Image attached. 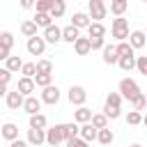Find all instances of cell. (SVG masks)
<instances>
[{"label":"cell","instance_id":"obj_47","mask_svg":"<svg viewBox=\"0 0 147 147\" xmlns=\"http://www.w3.org/2000/svg\"><path fill=\"white\" fill-rule=\"evenodd\" d=\"M18 2H21L23 9H34V2H37V0H18Z\"/></svg>","mask_w":147,"mask_h":147},{"label":"cell","instance_id":"obj_50","mask_svg":"<svg viewBox=\"0 0 147 147\" xmlns=\"http://www.w3.org/2000/svg\"><path fill=\"white\" fill-rule=\"evenodd\" d=\"M129 147H142V145H138V142H133V145H129Z\"/></svg>","mask_w":147,"mask_h":147},{"label":"cell","instance_id":"obj_53","mask_svg":"<svg viewBox=\"0 0 147 147\" xmlns=\"http://www.w3.org/2000/svg\"><path fill=\"white\" fill-rule=\"evenodd\" d=\"M126 2H129V0H126Z\"/></svg>","mask_w":147,"mask_h":147},{"label":"cell","instance_id":"obj_43","mask_svg":"<svg viewBox=\"0 0 147 147\" xmlns=\"http://www.w3.org/2000/svg\"><path fill=\"white\" fill-rule=\"evenodd\" d=\"M67 147H90V142H87V140H83L80 136H76V138L67 140Z\"/></svg>","mask_w":147,"mask_h":147},{"label":"cell","instance_id":"obj_33","mask_svg":"<svg viewBox=\"0 0 147 147\" xmlns=\"http://www.w3.org/2000/svg\"><path fill=\"white\" fill-rule=\"evenodd\" d=\"M90 122H92L96 129H103V126H108V117H106V113H94Z\"/></svg>","mask_w":147,"mask_h":147},{"label":"cell","instance_id":"obj_10","mask_svg":"<svg viewBox=\"0 0 147 147\" xmlns=\"http://www.w3.org/2000/svg\"><path fill=\"white\" fill-rule=\"evenodd\" d=\"M34 87H37L34 78H30V76H21V78H18V85H16V90H18L23 96H30V94L34 92Z\"/></svg>","mask_w":147,"mask_h":147},{"label":"cell","instance_id":"obj_22","mask_svg":"<svg viewBox=\"0 0 147 147\" xmlns=\"http://www.w3.org/2000/svg\"><path fill=\"white\" fill-rule=\"evenodd\" d=\"M78 133H80V126H78V122L62 124V136H64V142H67V140H71V138H76Z\"/></svg>","mask_w":147,"mask_h":147},{"label":"cell","instance_id":"obj_46","mask_svg":"<svg viewBox=\"0 0 147 147\" xmlns=\"http://www.w3.org/2000/svg\"><path fill=\"white\" fill-rule=\"evenodd\" d=\"M9 147H30V142H28V140L16 138V140H11V142H9Z\"/></svg>","mask_w":147,"mask_h":147},{"label":"cell","instance_id":"obj_11","mask_svg":"<svg viewBox=\"0 0 147 147\" xmlns=\"http://www.w3.org/2000/svg\"><path fill=\"white\" fill-rule=\"evenodd\" d=\"M5 101H7V108H9V110H18V108H23V101H25V96H23L18 90H14V92H7Z\"/></svg>","mask_w":147,"mask_h":147},{"label":"cell","instance_id":"obj_27","mask_svg":"<svg viewBox=\"0 0 147 147\" xmlns=\"http://www.w3.org/2000/svg\"><path fill=\"white\" fill-rule=\"evenodd\" d=\"M37 28H39V25L28 18V21L21 23V34H23V37H34V34H37Z\"/></svg>","mask_w":147,"mask_h":147},{"label":"cell","instance_id":"obj_44","mask_svg":"<svg viewBox=\"0 0 147 147\" xmlns=\"http://www.w3.org/2000/svg\"><path fill=\"white\" fill-rule=\"evenodd\" d=\"M90 44H92V51H101V48L106 46L103 37H90Z\"/></svg>","mask_w":147,"mask_h":147},{"label":"cell","instance_id":"obj_12","mask_svg":"<svg viewBox=\"0 0 147 147\" xmlns=\"http://www.w3.org/2000/svg\"><path fill=\"white\" fill-rule=\"evenodd\" d=\"M41 103H44L41 99H37V96L30 94V96H25V101H23V110H25L28 115H34V113L41 110Z\"/></svg>","mask_w":147,"mask_h":147},{"label":"cell","instance_id":"obj_34","mask_svg":"<svg viewBox=\"0 0 147 147\" xmlns=\"http://www.w3.org/2000/svg\"><path fill=\"white\" fill-rule=\"evenodd\" d=\"M103 113H106L108 119H117V117L122 115V108H119V106H108V103H106V106H103Z\"/></svg>","mask_w":147,"mask_h":147},{"label":"cell","instance_id":"obj_2","mask_svg":"<svg viewBox=\"0 0 147 147\" xmlns=\"http://www.w3.org/2000/svg\"><path fill=\"white\" fill-rule=\"evenodd\" d=\"M119 94H122V99H126L129 103L140 94V87H138V83L133 80V78H122L119 80Z\"/></svg>","mask_w":147,"mask_h":147},{"label":"cell","instance_id":"obj_1","mask_svg":"<svg viewBox=\"0 0 147 147\" xmlns=\"http://www.w3.org/2000/svg\"><path fill=\"white\" fill-rule=\"evenodd\" d=\"M110 34H113L117 41H129V34H131V30H129V21H126L124 16L113 18V23H110Z\"/></svg>","mask_w":147,"mask_h":147},{"label":"cell","instance_id":"obj_37","mask_svg":"<svg viewBox=\"0 0 147 147\" xmlns=\"http://www.w3.org/2000/svg\"><path fill=\"white\" fill-rule=\"evenodd\" d=\"M21 74H23V76H30V78H34V74H37V62H23V67H21Z\"/></svg>","mask_w":147,"mask_h":147},{"label":"cell","instance_id":"obj_4","mask_svg":"<svg viewBox=\"0 0 147 147\" xmlns=\"http://www.w3.org/2000/svg\"><path fill=\"white\" fill-rule=\"evenodd\" d=\"M67 99H69L71 106H85V101H87V92H85L83 85H71L69 92H67Z\"/></svg>","mask_w":147,"mask_h":147},{"label":"cell","instance_id":"obj_39","mask_svg":"<svg viewBox=\"0 0 147 147\" xmlns=\"http://www.w3.org/2000/svg\"><path fill=\"white\" fill-rule=\"evenodd\" d=\"M117 53H119V55H131V53H136V48H133L129 41H119V44H117Z\"/></svg>","mask_w":147,"mask_h":147},{"label":"cell","instance_id":"obj_8","mask_svg":"<svg viewBox=\"0 0 147 147\" xmlns=\"http://www.w3.org/2000/svg\"><path fill=\"white\" fill-rule=\"evenodd\" d=\"M32 147H39V145H44L46 142V129H28V138H25Z\"/></svg>","mask_w":147,"mask_h":147},{"label":"cell","instance_id":"obj_3","mask_svg":"<svg viewBox=\"0 0 147 147\" xmlns=\"http://www.w3.org/2000/svg\"><path fill=\"white\" fill-rule=\"evenodd\" d=\"M87 14H90L92 21H103L106 14H108V5H106V0H90V5H87Z\"/></svg>","mask_w":147,"mask_h":147},{"label":"cell","instance_id":"obj_19","mask_svg":"<svg viewBox=\"0 0 147 147\" xmlns=\"http://www.w3.org/2000/svg\"><path fill=\"white\" fill-rule=\"evenodd\" d=\"M129 44L138 51V48H142L145 44H147V39H145V32L142 30H131V34H129Z\"/></svg>","mask_w":147,"mask_h":147},{"label":"cell","instance_id":"obj_15","mask_svg":"<svg viewBox=\"0 0 147 147\" xmlns=\"http://www.w3.org/2000/svg\"><path fill=\"white\" fill-rule=\"evenodd\" d=\"M101 53H103V62H106V64H117V62H119L117 46H103Z\"/></svg>","mask_w":147,"mask_h":147},{"label":"cell","instance_id":"obj_23","mask_svg":"<svg viewBox=\"0 0 147 147\" xmlns=\"http://www.w3.org/2000/svg\"><path fill=\"white\" fill-rule=\"evenodd\" d=\"M129 9V2L126 0H110V14L113 16H124Z\"/></svg>","mask_w":147,"mask_h":147},{"label":"cell","instance_id":"obj_26","mask_svg":"<svg viewBox=\"0 0 147 147\" xmlns=\"http://www.w3.org/2000/svg\"><path fill=\"white\" fill-rule=\"evenodd\" d=\"M87 34H90V37H106L103 23H101V21H92V23L87 25Z\"/></svg>","mask_w":147,"mask_h":147},{"label":"cell","instance_id":"obj_5","mask_svg":"<svg viewBox=\"0 0 147 147\" xmlns=\"http://www.w3.org/2000/svg\"><path fill=\"white\" fill-rule=\"evenodd\" d=\"M25 48H28V53H30V55H44V51H46V39H44V37H39V34L28 37Z\"/></svg>","mask_w":147,"mask_h":147},{"label":"cell","instance_id":"obj_21","mask_svg":"<svg viewBox=\"0 0 147 147\" xmlns=\"http://www.w3.org/2000/svg\"><path fill=\"white\" fill-rule=\"evenodd\" d=\"M92 110L87 108V106H78V110L74 113V122H78V124H85V122H90L92 119Z\"/></svg>","mask_w":147,"mask_h":147},{"label":"cell","instance_id":"obj_42","mask_svg":"<svg viewBox=\"0 0 147 147\" xmlns=\"http://www.w3.org/2000/svg\"><path fill=\"white\" fill-rule=\"evenodd\" d=\"M53 2H55V0H37V2H34V9H37V11H51V9H53Z\"/></svg>","mask_w":147,"mask_h":147},{"label":"cell","instance_id":"obj_40","mask_svg":"<svg viewBox=\"0 0 147 147\" xmlns=\"http://www.w3.org/2000/svg\"><path fill=\"white\" fill-rule=\"evenodd\" d=\"M37 71H41V74H53V62H51V60H39V62H37Z\"/></svg>","mask_w":147,"mask_h":147},{"label":"cell","instance_id":"obj_17","mask_svg":"<svg viewBox=\"0 0 147 147\" xmlns=\"http://www.w3.org/2000/svg\"><path fill=\"white\" fill-rule=\"evenodd\" d=\"M90 23H92V18H90V14H85V11H76V14L71 16V25H76L78 30L87 28Z\"/></svg>","mask_w":147,"mask_h":147},{"label":"cell","instance_id":"obj_48","mask_svg":"<svg viewBox=\"0 0 147 147\" xmlns=\"http://www.w3.org/2000/svg\"><path fill=\"white\" fill-rule=\"evenodd\" d=\"M7 92H9L7 90V83H0V96H7Z\"/></svg>","mask_w":147,"mask_h":147},{"label":"cell","instance_id":"obj_45","mask_svg":"<svg viewBox=\"0 0 147 147\" xmlns=\"http://www.w3.org/2000/svg\"><path fill=\"white\" fill-rule=\"evenodd\" d=\"M9 80H11V71L7 67H0V83H7L9 85Z\"/></svg>","mask_w":147,"mask_h":147},{"label":"cell","instance_id":"obj_35","mask_svg":"<svg viewBox=\"0 0 147 147\" xmlns=\"http://www.w3.org/2000/svg\"><path fill=\"white\" fill-rule=\"evenodd\" d=\"M0 46L11 51V46H14V34H11V32H7V30H5V32H0Z\"/></svg>","mask_w":147,"mask_h":147},{"label":"cell","instance_id":"obj_14","mask_svg":"<svg viewBox=\"0 0 147 147\" xmlns=\"http://www.w3.org/2000/svg\"><path fill=\"white\" fill-rule=\"evenodd\" d=\"M74 51H76V55H87V53L92 51L90 37H78V39L74 41Z\"/></svg>","mask_w":147,"mask_h":147},{"label":"cell","instance_id":"obj_9","mask_svg":"<svg viewBox=\"0 0 147 147\" xmlns=\"http://www.w3.org/2000/svg\"><path fill=\"white\" fill-rule=\"evenodd\" d=\"M41 37L46 39V44H57V41H62V28H57V25L53 23V25L44 28V34H41Z\"/></svg>","mask_w":147,"mask_h":147},{"label":"cell","instance_id":"obj_7","mask_svg":"<svg viewBox=\"0 0 147 147\" xmlns=\"http://www.w3.org/2000/svg\"><path fill=\"white\" fill-rule=\"evenodd\" d=\"M46 142H48L51 147H57V145H62V142H64V136H62V124H55V126L46 129Z\"/></svg>","mask_w":147,"mask_h":147},{"label":"cell","instance_id":"obj_13","mask_svg":"<svg viewBox=\"0 0 147 147\" xmlns=\"http://www.w3.org/2000/svg\"><path fill=\"white\" fill-rule=\"evenodd\" d=\"M96 133H99V129L92 124V122H85V124H80V138L83 140H87V142H92V140H96Z\"/></svg>","mask_w":147,"mask_h":147},{"label":"cell","instance_id":"obj_16","mask_svg":"<svg viewBox=\"0 0 147 147\" xmlns=\"http://www.w3.org/2000/svg\"><path fill=\"white\" fill-rule=\"evenodd\" d=\"M0 136L5 138V140H16L18 138V126L14 124V122H7V124H2V129H0Z\"/></svg>","mask_w":147,"mask_h":147},{"label":"cell","instance_id":"obj_24","mask_svg":"<svg viewBox=\"0 0 147 147\" xmlns=\"http://www.w3.org/2000/svg\"><path fill=\"white\" fill-rule=\"evenodd\" d=\"M119 69L122 71H133L136 69V53H131V55H119Z\"/></svg>","mask_w":147,"mask_h":147},{"label":"cell","instance_id":"obj_49","mask_svg":"<svg viewBox=\"0 0 147 147\" xmlns=\"http://www.w3.org/2000/svg\"><path fill=\"white\" fill-rule=\"evenodd\" d=\"M142 126H147V115H142Z\"/></svg>","mask_w":147,"mask_h":147},{"label":"cell","instance_id":"obj_25","mask_svg":"<svg viewBox=\"0 0 147 147\" xmlns=\"http://www.w3.org/2000/svg\"><path fill=\"white\" fill-rule=\"evenodd\" d=\"M39 28H48V25H53V16H51V11H37V16L32 18Z\"/></svg>","mask_w":147,"mask_h":147},{"label":"cell","instance_id":"obj_28","mask_svg":"<svg viewBox=\"0 0 147 147\" xmlns=\"http://www.w3.org/2000/svg\"><path fill=\"white\" fill-rule=\"evenodd\" d=\"M5 67H7L11 74H16V71H21V67H23V60H21L18 55H9V57L5 60Z\"/></svg>","mask_w":147,"mask_h":147},{"label":"cell","instance_id":"obj_30","mask_svg":"<svg viewBox=\"0 0 147 147\" xmlns=\"http://www.w3.org/2000/svg\"><path fill=\"white\" fill-rule=\"evenodd\" d=\"M64 11H67V2H64V0H55V2H53V9H51V16L57 21V18L64 16Z\"/></svg>","mask_w":147,"mask_h":147},{"label":"cell","instance_id":"obj_29","mask_svg":"<svg viewBox=\"0 0 147 147\" xmlns=\"http://www.w3.org/2000/svg\"><path fill=\"white\" fill-rule=\"evenodd\" d=\"M46 124H48L46 115H41V113L30 115V126H32V129H46Z\"/></svg>","mask_w":147,"mask_h":147},{"label":"cell","instance_id":"obj_52","mask_svg":"<svg viewBox=\"0 0 147 147\" xmlns=\"http://www.w3.org/2000/svg\"><path fill=\"white\" fill-rule=\"evenodd\" d=\"M142 2H147V0H142Z\"/></svg>","mask_w":147,"mask_h":147},{"label":"cell","instance_id":"obj_38","mask_svg":"<svg viewBox=\"0 0 147 147\" xmlns=\"http://www.w3.org/2000/svg\"><path fill=\"white\" fill-rule=\"evenodd\" d=\"M131 106H133V110H145V108H147V96L140 92V94L131 101Z\"/></svg>","mask_w":147,"mask_h":147},{"label":"cell","instance_id":"obj_36","mask_svg":"<svg viewBox=\"0 0 147 147\" xmlns=\"http://www.w3.org/2000/svg\"><path fill=\"white\" fill-rule=\"evenodd\" d=\"M136 69L147 78V55H136Z\"/></svg>","mask_w":147,"mask_h":147},{"label":"cell","instance_id":"obj_51","mask_svg":"<svg viewBox=\"0 0 147 147\" xmlns=\"http://www.w3.org/2000/svg\"><path fill=\"white\" fill-rule=\"evenodd\" d=\"M145 39H147V34H145Z\"/></svg>","mask_w":147,"mask_h":147},{"label":"cell","instance_id":"obj_18","mask_svg":"<svg viewBox=\"0 0 147 147\" xmlns=\"http://www.w3.org/2000/svg\"><path fill=\"white\" fill-rule=\"evenodd\" d=\"M80 37V30L76 28V25H67V28H62V41H67V44H74L76 39Z\"/></svg>","mask_w":147,"mask_h":147},{"label":"cell","instance_id":"obj_6","mask_svg":"<svg viewBox=\"0 0 147 147\" xmlns=\"http://www.w3.org/2000/svg\"><path fill=\"white\" fill-rule=\"evenodd\" d=\"M41 101L44 103H48V106H55L57 101H60V90H57V85H46V87H41Z\"/></svg>","mask_w":147,"mask_h":147},{"label":"cell","instance_id":"obj_41","mask_svg":"<svg viewBox=\"0 0 147 147\" xmlns=\"http://www.w3.org/2000/svg\"><path fill=\"white\" fill-rule=\"evenodd\" d=\"M106 103H108V106H119V108H122V94H119V92H110V94L106 96Z\"/></svg>","mask_w":147,"mask_h":147},{"label":"cell","instance_id":"obj_32","mask_svg":"<svg viewBox=\"0 0 147 147\" xmlns=\"http://www.w3.org/2000/svg\"><path fill=\"white\" fill-rule=\"evenodd\" d=\"M126 124H131V126L142 124V113H140V110H129V115H126Z\"/></svg>","mask_w":147,"mask_h":147},{"label":"cell","instance_id":"obj_20","mask_svg":"<svg viewBox=\"0 0 147 147\" xmlns=\"http://www.w3.org/2000/svg\"><path fill=\"white\" fill-rule=\"evenodd\" d=\"M96 140H99V145H101V147H108V145H113V140H115V133H113L108 126H103V129H99V133H96Z\"/></svg>","mask_w":147,"mask_h":147},{"label":"cell","instance_id":"obj_31","mask_svg":"<svg viewBox=\"0 0 147 147\" xmlns=\"http://www.w3.org/2000/svg\"><path fill=\"white\" fill-rule=\"evenodd\" d=\"M34 83H37V87H46V85L53 83V74H41V71H37V74H34Z\"/></svg>","mask_w":147,"mask_h":147}]
</instances>
